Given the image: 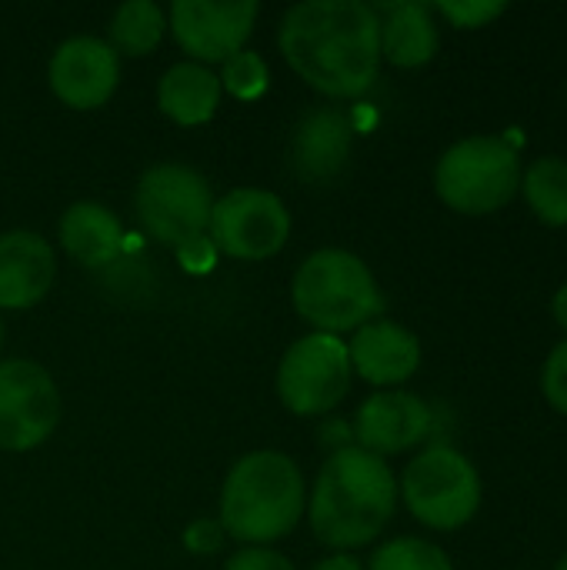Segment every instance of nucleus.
I'll use <instances>...</instances> for the list:
<instances>
[{"mask_svg":"<svg viewBox=\"0 0 567 570\" xmlns=\"http://www.w3.org/2000/svg\"><path fill=\"white\" fill-rule=\"evenodd\" d=\"M287 67L317 94L361 97L381 70V17L364 0H304L281 20Z\"/></svg>","mask_w":567,"mask_h":570,"instance_id":"nucleus-1","label":"nucleus"},{"mask_svg":"<svg viewBox=\"0 0 567 570\" xmlns=\"http://www.w3.org/2000/svg\"><path fill=\"white\" fill-rule=\"evenodd\" d=\"M394 508L398 478L388 461L361 448H341L317 471L307 518L317 541L344 554L384 534Z\"/></svg>","mask_w":567,"mask_h":570,"instance_id":"nucleus-2","label":"nucleus"},{"mask_svg":"<svg viewBox=\"0 0 567 570\" xmlns=\"http://www.w3.org/2000/svg\"><path fill=\"white\" fill-rule=\"evenodd\" d=\"M304 478L294 458L254 451L241 458L221 491V528L227 538L264 548L287 538L304 514Z\"/></svg>","mask_w":567,"mask_h":570,"instance_id":"nucleus-3","label":"nucleus"},{"mask_svg":"<svg viewBox=\"0 0 567 570\" xmlns=\"http://www.w3.org/2000/svg\"><path fill=\"white\" fill-rule=\"evenodd\" d=\"M294 311L317 331V334H344L358 331L381 317L384 297L371 274V267L338 247L314 250L294 274L291 284Z\"/></svg>","mask_w":567,"mask_h":570,"instance_id":"nucleus-4","label":"nucleus"},{"mask_svg":"<svg viewBox=\"0 0 567 570\" xmlns=\"http://www.w3.org/2000/svg\"><path fill=\"white\" fill-rule=\"evenodd\" d=\"M438 197L468 217L501 210L521 190V160L505 137H468L451 144L434 167Z\"/></svg>","mask_w":567,"mask_h":570,"instance_id":"nucleus-5","label":"nucleus"},{"mask_svg":"<svg viewBox=\"0 0 567 570\" xmlns=\"http://www.w3.org/2000/svg\"><path fill=\"white\" fill-rule=\"evenodd\" d=\"M398 498H404V508L424 528L458 531L481 508V474L461 451L434 444L404 468Z\"/></svg>","mask_w":567,"mask_h":570,"instance_id":"nucleus-6","label":"nucleus"},{"mask_svg":"<svg viewBox=\"0 0 567 570\" xmlns=\"http://www.w3.org/2000/svg\"><path fill=\"white\" fill-rule=\"evenodd\" d=\"M134 204L144 230L180 254L204 240L214 214L211 184L187 164L150 167L134 190Z\"/></svg>","mask_w":567,"mask_h":570,"instance_id":"nucleus-7","label":"nucleus"},{"mask_svg":"<svg viewBox=\"0 0 567 570\" xmlns=\"http://www.w3.org/2000/svg\"><path fill=\"white\" fill-rule=\"evenodd\" d=\"M348 344L334 334H307L287 347L277 367V394L291 414L317 417L334 411L351 391Z\"/></svg>","mask_w":567,"mask_h":570,"instance_id":"nucleus-8","label":"nucleus"},{"mask_svg":"<svg viewBox=\"0 0 567 570\" xmlns=\"http://www.w3.org/2000/svg\"><path fill=\"white\" fill-rule=\"evenodd\" d=\"M211 244L237 261H267L291 237V214L284 200L261 187H237L214 200Z\"/></svg>","mask_w":567,"mask_h":570,"instance_id":"nucleus-9","label":"nucleus"},{"mask_svg":"<svg viewBox=\"0 0 567 570\" xmlns=\"http://www.w3.org/2000/svg\"><path fill=\"white\" fill-rule=\"evenodd\" d=\"M60 421L53 377L23 357L0 361V451L20 454L40 448Z\"/></svg>","mask_w":567,"mask_h":570,"instance_id":"nucleus-10","label":"nucleus"},{"mask_svg":"<svg viewBox=\"0 0 567 570\" xmlns=\"http://www.w3.org/2000/svg\"><path fill=\"white\" fill-rule=\"evenodd\" d=\"M261 7L257 0H177L170 7L167 27L174 30L177 43L190 53L194 63H224L237 50H244Z\"/></svg>","mask_w":567,"mask_h":570,"instance_id":"nucleus-11","label":"nucleus"},{"mask_svg":"<svg viewBox=\"0 0 567 570\" xmlns=\"http://www.w3.org/2000/svg\"><path fill=\"white\" fill-rule=\"evenodd\" d=\"M47 80L60 104L74 110H97L117 90L120 57L100 37H70L53 50Z\"/></svg>","mask_w":567,"mask_h":570,"instance_id":"nucleus-12","label":"nucleus"},{"mask_svg":"<svg viewBox=\"0 0 567 570\" xmlns=\"http://www.w3.org/2000/svg\"><path fill=\"white\" fill-rule=\"evenodd\" d=\"M434 414L411 391H378L371 394L354 417L358 448L378 458L404 454L431 434Z\"/></svg>","mask_w":567,"mask_h":570,"instance_id":"nucleus-13","label":"nucleus"},{"mask_svg":"<svg viewBox=\"0 0 567 570\" xmlns=\"http://www.w3.org/2000/svg\"><path fill=\"white\" fill-rule=\"evenodd\" d=\"M351 371L361 374L374 387H398L421 367V341L394 324V321H371L354 331L348 344Z\"/></svg>","mask_w":567,"mask_h":570,"instance_id":"nucleus-14","label":"nucleus"},{"mask_svg":"<svg viewBox=\"0 0 567 570\" xmlns=\"http://www.w3.org/2000/svg\"><path fill=\"white\" fill-rule=\"evenodd\" d=\"M57 281L50 240L33 230L0 234V307L23 311L40 304Z\"/></svg>","mask_w":567,"mask_h":570,"instance_id":"nucleus-15","label":"nucleus"},{"mask_svg":"<svg viewBox=\"0 0 567 570\" xmlns=\"http://www.w3.org/2000/svg\"><path fill=\"white\" fill-rule=\"evenodd\" d=\"M354 147L351 120L334 107H314L301 117L291 137V167L297 177L321 184L344 170Z\"/></svg>","mask_w":567,"mask_h":570,"instance_id":"nucleus-16","label":"nucleus"},{"mask_svg":"<svg viewBox=\"0 0 567 570\" xmlns=\"http://www.w3.org/2000/svg\"><path fill=\"white\" fill-rule=\"evenodd\" d=\"M381 17V60L394 67H424L441 43L434 7L428 3H391Z\"/></svg>","mask_w":567,"mask_h":570,"instance_id":"nucleus-17","label":"nucleus"},{"mask_svg":"<svg viewBox=\"0 0 567 570\" xmlns=\"http://www.w3.org/2000/svg\"><path fill=\"white\" fill-rule=\"evenodd\" d=\"M57 234H60V247L84 267H107L124 247L120 220L94 200L70 204L60 217Z\"/></svg>","mask_w":567,"mask_h":570,"instance_id":"nucleus-18","label":"nucleus"},{"mask_svg":"<svg viewBox=\"0 0 567 570\" xmlns=\"http://www.w3.org/2000/svg\"><path fill=\"white\" fill-rule=\"evenodd\" d=\"M221 94L224 90H221L217 73L204 63H194V60L174 63L157 83L160 110L180 127L207 124L221 107Z\"/></svg>","mask_w":567,"mask_h":570,"instance_id":"nucleus-19","label":"nucleus"},{"mask_svg":"<svg viewBox=\"0 0 567 570\" xmlns=\"http://www.w3.org/2000/svg\"><path fill=\"white\" fill-rule=\"evenodd\" d=\"M521 194L531 214L548 227H567V160L538 157L521 170Z\"/></svg>","mask_w":567,"mask_h":570,"instance_id":"nucleus-20","label":"nucleus"},{"mask_svg":"<svg viewBox=\"0 0 567 570\" xmlns=\"http://www.w3.org/2000/svg\"><path fill=\"white\" fill-rule=\"evenodd\" d=\"M167 17L154 0H127L110 17V47L127 57H147L164 40Z\"/></svg>","mask_w":567,"mask_h":570,"instance_id":"nucleus-21","label":"nucleus"},{"mask_svg":"<svg viewBox=\"0 0 567 570\" xmlns=\"http://www.w3.org/2000/svg\"><path fill=\"white\" fill-rule=\"evenodd\" d=\"M371 570H454V564L424 538H394L374 551Z\"/></svg>","mask_w":567,"mask_h":570,"instance_id":"nucleus-22","label":"nucleus"},{"mask_svg":"<svg viewBox=\"0 0 567 570\" xmlns=\"http://www.w3.org/2000/svg\"><path fill=\"white\" fill-rule=\"evenodd\" d=\"M221 90L234 94L237 100H257L267 87H271V70L264 63L261 53L254 50H237L234 57H227L221 63Z\"/></svg>","mask_w":567,"mask_h":570,"instance_id":"nucleus-23","label":"nucleus"},{"mask_svg":"<svg viewBox=\"0 0 567 570\" xmlns=\"http://www.w3.org/2000/svg\"><path fill=\"white\" fill-rule=\"evenodd\" d=\"M434 10L441 17H448L461 30H478V27H488L491 20H498L508 10V3H495V0H444Z\"/></svg>","mask_w":567,"mask_h":570,"instance_id":"nucleus-24","label":"nucleus"},{"mask_svg":"<svg viewBox=\"0 0 567 570\" xmlns=\"http://www.w3.org/2000/svg\"><path fill=\"white\" fill-rule=\"evenodd\" d=\"M541 394L558 414L567 417V341H561L548 354V361L541 367Z\"/></svg>","mask_w":567,"mask_h":570,"instance_id":"nucleus-25","label":"nucleus"},{"mask_svg":"<svg viewBox=\"0 0 567 570\" xmlns=\"http://www.w3.org/2000/svg\"><path fill=\"white\" fill-rule=\"evenodd\" d=\"M224 528H221V521H211V518H204V521H194L187 531H184V548L187 551H194V554H217L221 548H224Z\"/></svg>","mask_w":567,"mask_h":570,"instance_id":"nucleus-26","label":"nucleus"},{"mask_svg":"<svg viewBox=\"0 0 567 570\" xmlns=\"http://www.w3.org/2000/svg\"><path fill=\"white\" fill-rule=\"evenodd\" d=\"M224 570H297L284 554L271 551V548H244L237 551Z\"/></svg>","mask_w":567,"mask_h":570,"instance_id":"nucleus-27","label":"nucleus"},{"mask_svg":"<svg viewBox=\"0 0 567 570\" xmlns=\"http://www.w3.org/2000/svg\"><path fill=\"white\" fill-rule=\"evenodd\" d=\"M311 570H364V568H361V561H358V558H351V554H331V558L317 561Z\"/></svg>","mask_w":567,"mask_h":570,"instance_id":"nucleus-28","label":"nucleus"},{"mask_svg":"<svg viewBox=\"0 0 567 570\" xmlns=\"http://www.w3.org/2000/svg\"><path fill=\"white\" fill-rule=\"evenodd\" d=\"M551 317L558 321L561 331H567V284H561L558 294L551 297Z\"/></svg>","mask_w":567,"mask_h":570,"instance_id":"nucleus-29","label":"nucleus"},{"mask_svg":"<svg viewBox=\"0 0 567 570\" xmlns=\"http://www.w3.org/2000/svg\"><path fill=\"white\" fill-rule=\"evenodd\" d=\"M555 570H567V554L558 561V564H555Z\"/></svg>","mask_w":567,"mask_h":570,"instance_id":"nucleus-30","label":"nucleus"},{"mask_svg":"<svg viewBox=\"0 0 567 570\" xmlns=\"http://www.w3.org/2000/svg\"><path fill=\"white\" fill-rule=\"evenodd\" d=\"M0 344H3V324H0Z\"/></svg>","mask_w":567,"mask_h":570,"instance_id":"nucleus-31","label":"nucleus"}]
</instances>
